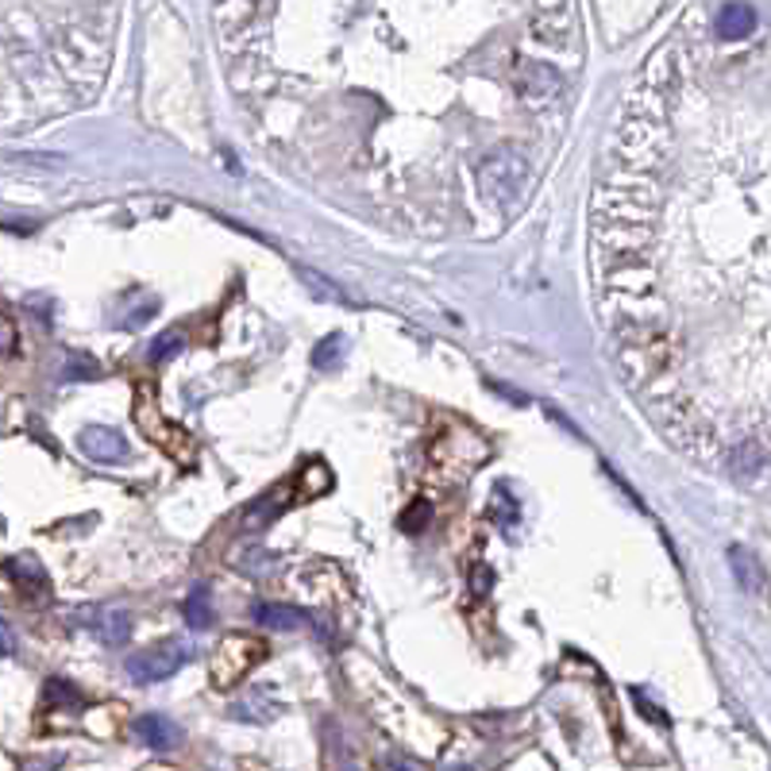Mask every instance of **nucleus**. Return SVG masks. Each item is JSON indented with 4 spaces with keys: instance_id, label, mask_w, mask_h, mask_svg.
<instances>
[{
    "instance_id": "2",
    "label": "nucleus",
    "mask_w": 771,
    "mask_h": 771,
    "mask_svg": "<svg viewBox=\"0 0 771 771\" xmlns=\"http://www.w3.org/2000/svg\"><path fill=\"white\" fill-rule=\"evenodd\" d=\"M267 656V644L259 637H247V633H235V637H224L208 659V676H213V686L217 691H232L240 679H247L255 668H259V659Z\"/></svg>"
},
{
    "instance_id": "27",
    "label": "nucleus",
    "mask_w": 771,
    "mask_h": 771,
    "mask_svg": "<svg viewBox=\"0 0 771 771\" xmlns=\"http://www.w3.org/2000/svg\"><path fill=\"white\" fill-rule=\"evenodd\" d=\"M147 771H170V768H147Z\"/></svg>"
},
{
    "instance_id": "22",
    "label": "nucleus",
    "mask_w": 771,
    "mask_h": 771,
    "mask_svg": "<svg viewBox=\"0 0 771 771\" xmlns=\"http://www.w3.org/2000/svg\"><path fill=\"white\" fill-rule=\"evenodd\" d=\"M16 344H20V336H16V324H12V317H9V312H0V359H4V356H12V351H16Z\"/></svg>"
},
{
    "instance_id": "15",
    "label": "nucleus",
    "mask_w": 771,
    "mask_h": 771,
    "mask_svg": "<svg viewBox=\"0 0 771 771\" xmlns=\"http://www.w3.org/2000/svg\"><path fill=\"white\" fill-rule=\"evenodd\" d=\"M301 282L312 290V294L321 297V301H332V305H344V309H351V297L344 294L339 286H332V282H324L317 270H309V267H301Z\"/></svg>"
},
{
    "instance_id": "23",
    "label": "nucleus",
    "mask_w": 771,
    "mask_h": 771,
    "mask_svg": "<svg viewBox=\"0 0 771 771\" xmlns=\"http://www.w3.org/2000/svg\"><path fill=\"white\" fill-rule=\"evenodd\" d=\"M62 756H39V760H20V771H59Z\"/></svg>"
},
{
    "instance_id": "11",
    "label": "nucleus",
    "mask_w": 771,
    "mask_h": 771,
    "mask_svg": "<svg viewBox=\"0 0 771 771\" xmlns=\"http://www.w3.org/2000/svg\"><path fill=\"white\" fill-rule=\"evenodd\" d=\"M255 617H259L267 629H278V633H290V629H297V625H305V614L294 606H278V602H262V606H255Z\"/></svg>"
},
{
    "instance_id": "12",
    "label": "nucleus",
    "mask_w": 771,
    "mask_h": 771,
    "mask_svg": "<svg viewBox=\"0 0 771 771\" xmlns=\"http://www.w3.org/2000/svg\"><path fill=\"white\" fill-rule=\"evenodd\" d=\"M344 356H347V339L339 336V332H332L329 339H321V344L312 347V367H317V371H339Z\"/></svg>"
},
{
    "instance_id": "6",
    "label": "nucleus",
    "mask_w": 771,
    "mask_h": 771,
    "mask_svg": "<svg viewBox=\"0 0 771 771\" xmlns=\"http://www.w3.org/2000/svg\"><path fill=\"white\" fill-rule=\"evenodd\" d=\"M78 448L86 451L93 463H120L128 455V440L113 428H101V425H89L78 433Z\"/></svg>"
},
{
    "instance_id": "14",
    "label": "nucleus",
    "mask_w": 771,
    "mask_h": 771,
    "mask_svg": "<svg viewBox=\"0 0 771 771\" xmlns=\"http://www.w3.org/2000/svg\"><path fill=\"white\" fill-rule=\"evenodd\" d=\"M185 621H190V629H208V625H213V606H208L205 587L190 590V599H185Z\"/></svg>"
},
{
    "instance_id": "19",
    "label": "nucleus",
    "mask_w": 771,
    "mask_h": 771,
    "mask_svg": "<svg viewBox=\"0 0 771 771\" xmlns=\"http://www.w3.org/2000/svg\"><path fill=\"white\" fill-rule=\"evenodd\" d=\"M490 517L502 525V529H510V525H517V502H513L510 494H505V486H498L494 498H490Z\"/></svg>"
},
{
    "instance_id": "3",
    "label": "nucleus",
    "mask_w": 771,
    "mask_h": 771,
    "mask_svg": "<svg viewBox=\"0 0 771 771\" xmlns=\"http://www.w3.org/2000/svg\"><path fill=\"white\" fill-rule=\"evenodd\" d=\"M136 421L143 425V433H147L151 440H155L158 448L166 451V455H174V460H193V440L182 433V428L170 425V421L158 413V401H155V394H151V386H143V390H139Z\"/></svg>"
},
{
    "instance_id": "16",
    "label": "nucleus",
    "mask_w": 771,
    "mask_h": 771,
    "mask_svg": "<svg viewBox=\"0 0 771 771\" xmlns=\"http://www.w3.org/2000/svg\"><path fill=\"white\" fill-rule=\"evenodd\" d=\"M182 347H185V332L170 329V332H163V336L151 339L147 359H151V363H166V359H174L178 351H182Z\"/></svg>"
},
{
    "instance_id": "5",
    "label": "nucleus",
    "mask_w": 771,
    "mask_h": 771,
    "mask_svg": "<svg viewBox=\"0 0 771 771\" xmlns=\"http://www.w3.org/2000/svg\"><path fill=\"white\" fill-rule=\"evenodd\" d=\"M185 659H190V648L182 641H163L155 648H143L136 656H128L124 668H128V676L136 683H163V679H170L174 671L182 668Z\"/></svg>"
},
{
    "instance_id": "26",
    "label": "nucleus",
    "mask_w": 771,
    "mask_h": 771,
    "mask_svg": "<svg viewBox=\"0 0 771 771\" xmlns=\"http://www.w3.org/2000/svg\"><path fill=\"white\" fill-rule=\"evenodd\" d=\"M394 771H413V768H406V763H401V768H394Z\"/></svg>"
},
{
    "instance_id": "10",
    "label": "nucleus",
    "mask_w": 771,
    "mask_h": 771,
    "mask_svg": "<svg viewBox=\"0 0 771 771\" xmlns=\"http://www.w3.org/2000/svg\"><path fill=\"white\" fill-rule=\"evenodd\" d=\"M756 27V12L748 4H729V9L718 12V35L725 39H741Z\"/></svg>"
},
{
    "instance_id": "24",
    "label": "nucleus",
    "mask_w": 771,
    "mask_h": 771,
    "mask_svg": "<svg viewBox=\"0 0 771 771\" xmlns=\"http://www.w3.org/2000/svg\"><path fill=\"white\" fill-rule=\"evenodd\" d=\"M16 652V637H12L9 621H0V656H12Z\"/></svg>"
},
{
    "instance_id": "7",
    "label": "nucleus",
    "mask_w": 771,
    "mask_h": 771,
    "mask_svg": "<svg viewBox=\"0 0 771 771\" xmlns=\"http://www.w3.org/2000/svg\"><path fill=\"white\" fill-rule=\"evenodd\" d=\"M290 502H294V494H290V486H274L270 494H262V498H255L247 510H243V517H240V525L243 529H267V525H274L282 513L290 510Z\"/></svg>"
},
{
    "instance_id": "21",
    "label": "nucleus",
    "mask_w": 771,
    "mask_h": 771,
    "mask_svg": "<svg viewBox=\"0 0 771 771\" xmlns=\"http://www.w3.org/2000/svg\"><path fill=\"white\" fill-rule=\"evenodd\" d=\"M428 521H433V505L421 502V498H416V502L409 505V510L398 517V525H401V529H406V532H421V529H425V525H428Z\"/></svg>"
},
{
    "instance_id": "20",
    "label": "nucleus",
    "mask_w": 771,
    "mask_h": 771,
    "mask_svg": "<svg viewBox=\"0 0 771 771\" xmlns=\"http://www.w3.org/2000/svg\"><path fill=\"white\" fill-rule=\"evenodd\" d=\"M43 694H47V703H51V710H59V706H78V703H81V691H78V686H69L66 679H51Z\"/></svg>"
},
{
    "instance_id": "18",
    "label": "nucleus",
    "mask_w": 771,
    "mask_h": 771,
    "mask_svg": "<svg viewBox=\"0 0 771 771\" xmlns=\"http://www.w3.org/2000/svg\"><path fill=\"white\" fill-rule=\"evenodd\" d=\"M729 564H733V571H737L741 587H745V590H760V571H756L753 555H748L745 548H733V552H729Z\"/></svg>"
},
{
    "instance_id": "25",
    "label": "nucleus",
    "mask_w": 771,
    "mask_h": 771,
    "mask_svg": "<svg viewBox=\"0 0 771 771\" xmlns=\"http://www.w3.org/2000/svg\"><path fill=\"white\" fill-rule=\"evenodd\" d=\"M471 582H475V594H486V590H490V571H486V567H475Z\"/></svg>"
},
{
    "instance_id": "9",
    "label": "nucleus",
    "mask_w": 771,
    "mask_h": 771,
    "mask_svg": "<svg viewBox=\"0 0 771 771\" xmlns=\"http://www.w3.org/2000/svg\"><path fill=\"white\" fill-rule=\"evenodd\" d=\"M4 571H9L12 579H16V587H24L27 594L47 599V571L35 555H12L9 564H4Z\"/></svg>"
},
{
    "instance_id": "13",
    "label": "nucleus",
    "mask_w": 771,
    "mask_h": 771,
    "mask_svg": "<svg viewBox=\"0 0 771 771\" xmlns=\"http://www.w3.org/2000/svg\"><path fill=\"white\" fill-rule=\"evenodd\" d=\"M97 633H101L104 644H113V648H124L131 641V617L124 609H113V614H104L97 621Z\"/></svg>"
},
{
    "instance_id": "8",
    "label": "nucleus",
    "mask_w": 771,
    "mask_h": 771,
    "mask_svg": "<svg viewBox=\"0 0 771 771\" xmlns=\"http://www.w3.org/2000/svg\"><path fill=\"white\" fill-rule=\"evenodd\" d=\"M136 737L147 748L166 753V748H174L178 741H182V729L174 725L170 718H163V714H143V718L136 721Z\"/></svg>"
},
{
    "instance_id": "4",
    "label": "nucleus",
    "mask_w": 771,
    "mask_h": 771,
    "mask_svg": "<svg viewBox=\"0 0 771 771\" xmlns=\"http://www.w3.org/2000/svg\"><path fill=\"white\" fill-rule=\"evenodd\" d=\"M513 86H517V97L532 108H544L552 104L555 97L564 93V78H560V69L548 66V62H537V59H521L513 66Z\"/></svg>"
},
{
    "instance_id": "17",
    "label": "nucleus",
    "mask_w": 771,
    "mask_h": 771,
    "mask_svg": "<svg viewBox=\"0 0 771 771\" xmlns=\"http://www.w3.org/2000/svg\"><path fill=\"white\" fill-rule=\"evenodd\" d=\"M297 486H301V494H309V498L329 494V486H332L329 467H324V463H309V467L297 475Z\"/></svg>"
},
{
    "instance_id": "1",
    "label": "nucleus",
    "mask_w": 771,
    "mask_h": 771,
    "mask_svg": "<svg viewBox=\"0 0 771 771\" xmlns=\"http://www.w3.org/2000/svg\"><path fill=\"white\" fill-rule=\"evenodd\" d=\"M478 193H483L502 217L521 213L532 197L529 163H525L521 155H513V151H494V155H486L483 163H478Z\"/></svg>"
}]
</instances>
